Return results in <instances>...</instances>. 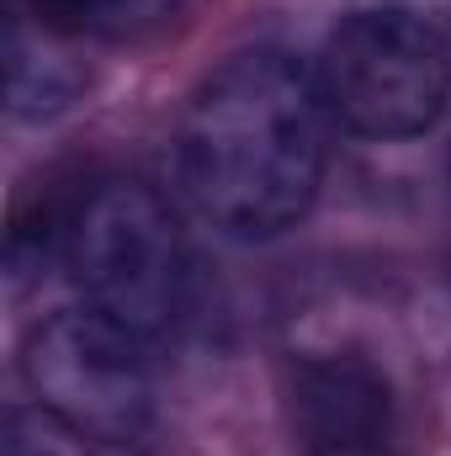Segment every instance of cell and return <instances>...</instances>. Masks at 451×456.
Segmentation results:
<instances>
[{"instance_id": "obj_5", "label": "cell", "mask_w": 451, "mask_h": 456, "mask_svg": "<svg viewBox=\"0 0 451 456\" xmlns=\"http://www.w3.org/2000/svg\"><path fill=\"white\" fill-rule=\"evenodd\" d=\"M292 425L314 456H377L393 436L388 377L361 355H308L292 371Z\"/></svg>"}, {"instance_id": "obj_4", "label": "cell", "mask_w": 451, "mask_h": 456, "mask_svg": "<svg viewBox=\"0 0 451 456\" xmlns=\"http://www.w3.org/2000/svg\"><path fill=\"white\" fill-rule=\"evenodd\" d=\"M32 398L86 441H138L154 414L149 340L96 308H64L21 350Z\"/></svg>"}, {"instance_id": "obj_8", "label": "cell", "mask_w": 451, "mask_h": 456, "mask_svg": "<svg viewBox=\"0 0 451 456\" xmlns=\"http://www.w3.org/2000/svg\"><path fill=\"white\" fill-rule=\"evenodd\" d=\"M122 0H43V16H96V11H117Z\"/></svg>"}, {"instance_id": "obj_2", "label": "cell", "mask_w": 451, "mask_h": 456, "mask_svg": "<svg viewBox=\"0 0 451 456\" xmlns=\"http://www.w3.org/2000/svg\"><path fill=\"white\" fill-rule=\"evenodd\" d=\"M64 255L86 292V308L117 319L144 340L165 335L186 308V233L176 208L149 181H102L80 202Z\"/></svg>"}, {"instance_id": "obj_3", "label": "cell", "mask_w": 451, "mask_h": 456, "mask_svg": "<svg viewBox=\"0 0 451 456\" xmlns=\"http://www.w3.org/2000/svg\"><path fill=\"white\" fill-rule=\"evenodd\" d=\"M324 107L356 138H420L451 96V53L441 32L409 11L345 16L314 69Z\"/></svg>"}, {"instance_id": "obj_1", "label": "cell", "mask_w": 451, "mask_h": 456, "mask_svg": "<svg viewBox=\"0 0 451 456\" xmlns=\"http://www.w3.org/2000/svg\"><path fill=\"white\" fill-rule=\"evenodd\" d=\"M330 107L298 59L250 48L218 64L186 102L176 170L192 208L228 239H276L324 181Z\"/></svg>"}, {"instance_id": "obj_7", "label": "cell", "mask_w": 451, "mask_h": 456, "mask_svg": "<svg viewBox=\"0 0 451 456\" xmlns=\"http://www.w3.org/2000/svg\"><path fill=\"white\" fill-rule=\"evenodd\" d=\"M0 456H96V441H86L75 425L48 414L43 403L11 409L0 430Z\"/></svg>"}, {"instance_id": "obj_6", "label": "cell", "mask_w": 451, "mask_h": 456, "mask_svg": "<svg viewBox=\"0 0 451 456\" xmlns=\"http://www.w3.org/2000/svg\"><path fill=\"white\" fill-rule=\"evenodd\" d=\"M80 69L70 59V48L59 43L53 16H11L5 32V86H11V112L16 117H53L64 112L80 91Z\"/></svg>"}]
</instances>
